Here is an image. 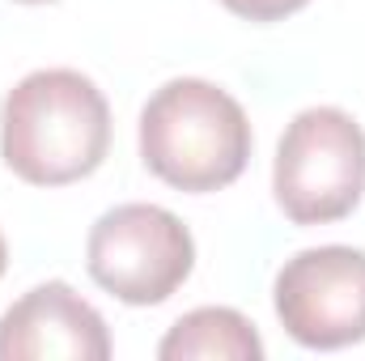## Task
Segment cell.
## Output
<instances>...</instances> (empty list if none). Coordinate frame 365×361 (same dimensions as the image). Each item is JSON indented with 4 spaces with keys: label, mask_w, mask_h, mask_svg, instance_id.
Instances as JSON below:
<instances>
[{
    "label": "cell",
    "mask_w": 365,
    "mask_h": 361,
    "mask_svg": "<svg viewBox=\"0 0 365 361\" xmlns=\"http://www.w3.org/2000/svg\"><path fill=\"white\" fill-rule=\"evenodd\" d=\"M110 149V106L77 68H38L4 93L0 158L34 187L90 179Z\"/></svg>",
    "instance_id": "obj_1"
},
{
    "label": "cell",
    "mask_w": 365,
    "mask_h": 361,
    "mask_svg": "<svg viewBox=\"0 0 365 361\" xmlns=\"http://www.w3.org/2000/svg\"><path fill=\"white\" fill-rule=\"evenodd\" d=\"M272 306L302 349H349L365 340V251L306 247L284 260L272 285Z\"/></svg>",
    "instance_id": "obj_5"
},
{
    "label": "cell",
    "mask_w": 365,
    "mask_h": 361,
    "mask_svg": "<svg viewBox=\"0 0 365 361\" xmlns=\"http://www.w3.org/2000/svg\"><path fill=\"white\" fill-rule=\"evenodd\" d=\"M162 361H264L255 323L230 306L187 310L158 345Z\"/></svg>",
    "instance_id": "obj_7"
},
{
    "label": "cell",
    "mask_w": 365,
    "mask_h": 361,
    "mask_svg": "<svg viewBox=\"0 0 365 361\" xmlns=\"http://www.w3.org/2000/svg\"><path fill=\"white\" fill-rule=\"evenodd\" d=\"M251 119L204 77H175L140 111V162L179 191H217L247 171Z\"/></svg>",
    "instance_id": "obj_2"
},
{
    "label": "cell",
    "mask_w": 365,
    "mask_h": 361,
    "mask_svg": "<svg viewBox=\"0 0 365 361\" xmlns=\"http://www.w3.org/2000/svg\"><path fill=\"white\" fill-rule=\"evenodd\" d=\"M110 336L102 315L64 285L47 280L0 315V361H106Z\"/></svg>",
    "instance_id": "obj_6"
},
{
    "label": "cell",
    "mask_w": 365,
    "mask_h": 361,
    "mask_svg": "<svg viewBox=\"0 0 365 361\" xmlns=\"http://www.w3.org/2000/svg\"><path fill=\"white\" fill-rule=\"evenodd\" d=\"M86 268L128 306H162L195 268V238L162 204H115L90 225Z\"/></svg>",
    "instance_id": "obj_4"
},
{
    "label": "cell",
    "mask_w": 365,
    "mask_h": 361,
    "mask_svg": "<svg viewBox=\"0 0 365 361\" xmlns=\"http://www.w3.org/2000/svg\"><path fill=\"white\" fill-rule=\"evenodd\" d=\"M4 264H9V247H4V234H0V276H4Z\"/></svg>",
    "instance_id": "obj_9"
},
{
    "label": "cell",
    "mask_w": 365,
    "mask_h": 361,
    "mask_svg": "<svg viewBox=\"0 0 365 361\" xmlns=\"http://www.w3.org/2000/svg\"><path fill=\"white\" fill-rule=\"evenodd\" d=\"M21 4H47V0H21Z\"/></svg>",
    "instance_id": "obj_10"
},
{
    "label": "cell",
    "mask_w": 365,
    "mask_h": 361,
    "mask_svg": "<svg viewBox=\"0 0 365 361\" xmlns=\"http://www.w3.org/2000/svg\"><path fill=\"white\" fill-rule=\"evenodd\" d=\"M272 191L297 225L349 217L365 195V128L340 106L297 111L276 145Z\"/></svg>",
    "instance_id": "obj_3"
},
{
    "label": "cell",
    "mask_w": 365,
    "mask_h": 361,
    "mask_svg": "<svg viewBox=\"0 0 365 361\" xmlns=\"http://www.w3.org/2000/svg\"><path fill=\"white\" fill-rule=\"evenodd\" d=\"M221 4H225L230 13L247 17V21H280V17L306 9L310 0H221Z\"/></svg>",
    "instance_id": "obj_8"
}]
</instances>
